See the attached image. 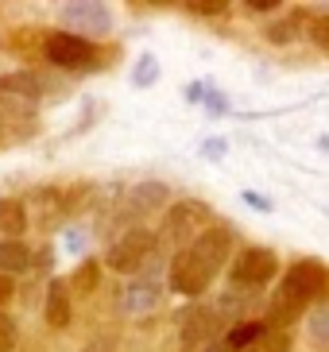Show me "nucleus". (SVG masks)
Wrapping results in <instances>:
<instances>
[{"mask_svg": "<svg viewBox=\"0 0 329 352\" xmlns=\"http://www.w3.org/2000/svg\"><path fill=\"white\" fill-rule=\"evenodd\" d=\"M229 256H233V232L225 225H206L186 248L175 252V259H171V287L178 294L194 298L217 279V271L225 267Z\"/></svg>", "mask_w": 329, "mask_h": 352, "instance_id": "1", "label": "nucleus"}, {"mask_svg": "<svg viewBox=\"0 0 329 352\" xmlns=\"http://www.w3.org/2000/svg\"><path fill=\"white\" fill-rule=\"evenodd\" d=\"M326 287H329V271L321 267V263H314V259L295 263V267L283 275V287H279L268 302V329L290 325V321L306 310V302L318 298Z\"/></svg>", "mask_w": 329, "mask_h": 352, "instance_id": "2", "label": "nucleus"}, {"mask_svg": "<svg viewBox=\"0 0 329 352\" xmlns=\"http://www.w3.org/2000/svg\"><path fill=\"white\" fill-rule=\"evenodd\" d=\"M275 275H279V259H275L271 248H244L237 259H233V267H229V279H233V287H240V290L268 287Z\"/></svg>", "mask_w": 329, "mask_h": 352, "instance_id": "3", "label": "nucleus"}, {"mask_svg": "<svg viewBox=\"0 0 329 352\" xmlns=\"http://www.w3.org/2000/svg\"><path fill=\"white\" fill-rule=\"evenodd\" d=\"M151 256H155V236L147 228H132V232H124L113 248L105 252V263L113 271H120V275H132V271H140Z\"/></svg>", "mask_w": 329, "mask_h": 352, "instance_id": "4", "label": "nucleus"}, {"mask_svg": "<svg viewBox=\"0 0 329 352\" xmlns=\"http://www.w3.org/2000/svg\"><path fill=\"white\" fill-rule=\"evenodd\" d=\"M43 54L62 70H82L97 58V47H93V39H85L78 32H51L43 43Z\"/></svg>", "mask_w": 329, "mask_h": 352, "instance_id": "5", "label": "nucleus"}, {"mask_svg": "<svg viewBox=\"0 0 329 352\" xmlns=\"http://www.w3.org/2000/svg\"><path fill=\"white\" fill-rule=\"evenodd\" d=\"M221 337V318L217 310H194L182 321V352H206Z\"/></svg>", "mask_w": 329, "mask_h": 352, "instance_id": "6", "label": "nucleus"}, {"mask_svg": "<svg viewBox=\"0 0 329 352\" xmlns=\"http://www.w3.org/2000/svg\"><path fill=\"white\" fill-rule=\"evenodd\" d=\"M206 221H209V209L202 201H178L171 209V217H167V240L182 244L186 236H194V228H206Z\"/></svg>", "mask_w": 329, "mask_h": 352, "instance_id": "7", "label": "nucleus"}, {"mask_svg": "<svg viewBox=\"0 0 329 352\" xmlns=\"http://www.w3.org/2000/svg\"><path fill=\"white\" fill-rule=\"evenodd\" d=\"M62 20L66 23H74L78 28V35H101V32H109V23H113V16H109V8L105 4H66L62 8Z\"/></svg>", "mask_w": 329, "mask_h": 352, "instance_id": "8", "label": "nucleus"}, {"mask_svg": "<svg viewBox=\"0 0 329 352\" xmlns=\"http://www.w3.org/2000/svg\"><path fill=\"white\" fill-rule=\"evenodd\" d=\"M43 94V82L35 78V74H4L0 78V104H35Z\"/></svg>", "mask_w": 329, "mask_h": 352, "instance_id": "9", "label": "nucleus"}, {"mask_svg": "<svg viewBox=\"0 0 329 352\" xmlns=\"http://www.w3.org/2000/svg\"><path fill=\"white\" fill-rule=\"evenodd\" d=\"M43 314H47V325H54V329H66V325H70V318H74V310H70V283L51 279Z\"/></svg>", "mask_w": 329, "mask_h": 352, "instance_id": "10", "label": "nucleus"}, {"mask_svg": "<svg viewBox=\"0 0 329 352\" xmlns=\"http://www.w3.org/2000/svg\"><path fill=\"white\" fill-rule=\"evenodd\" d=\"M171 201V190L163 186V182H144V186L132 190V209L136 213H151V209L167 206Z\"/></svg>", "mask_w": 329, "mask_h": 352, "instance_id": "11", "label": "nucleus"}, {"mask_svg": "<svg viewBox=\"0 0 329 352\" xmlns=\"http://www.w3.org/2000/svg\"><path fill=\"white\" fill-rule=\"evenodd\" d=\"M23 228H28V209H23V201L0 197V232L4 236H20Z\"/></svg>", "mask_w": 329, "mask_h": 352, "instance_id": "12", "label": "nucleus"}, {"mask_svg": "<svg viewBox=\"0 0 329 352\" xmlns=\"http://www.w3.org/2000/svg\"><path fill=\"white\" fill-rule=\"evenodd\" d=\"M31 263V252L23 248L20 240H0V275H12V271H23Z\"/></svg>", "mask_w": 329, "mask_h": 352, "instance_id": "13", "label": "nucleus"}, {"mask_svg": "<svg viewBox=\"0 0 329 352\" xmlns=\"http://www.w3.org/2000/svg\"><path fill=\"white\" fill-rule=\"evenodd\" d=\"M268 329V325H259V321H244V325H237V329L229 333L225 337V349H252V344H256V337L259 333Z\"/></svg>", "mask_w": 329, "mask_h": 352, "instance_id": "14", "label": "nucleus"}, {"mask_svg": "<svg viewBox=\"0 0 329 352\" xmlns=\"http://www.w3.org/2000/svg\"><path fill=\"white\" fill-rule=\"evenodd\" d=\"M248 352H290V337H287V329H264L256 337V344Z\"/></svg>", "mask_w": 329, "mask_h": 352, "instance_id": "15", "label": "nucleus"}, {"mask_svg": "<svg viewBox=\"0 0 329 352\" xmlns=\"http://www.w3.org/2000/svg\"><path fill=\"white\" fill-rule=\"evenodd\" d=\"M310 337L318 344H329V306H318L310 318Z\"/></svg>", "mask_w": 329, "mask_h": 352, "instance_id": "16", "label": "nucleus"}, {"mask_svg": "<svg viewBox=\"0 0 329 352\" xmlns=\"http://www.w3.org/2000/svg\"><path fill=\"white\" fill-rule=\"evenodd\" d=\"M155 78H159V63H155L151 54H144V58L136 63V74H132V82H136V85H151Z\"/></svg>", "mask_w": 329, "mask_h": 352, "instance_id": "17", "label": "nucleus"}, {"mask_svg": "<svg viewBox=\"0 0 329 352\" xmlns=\"http://www.w3.org/2000/svg\"><path fill=\"white\" fill-rule=\"evenodd\" d=\"M16 337H20V329H16V318H8V314L0 310V352H12V349H16Z\"/></svg>", "mask_w": 329, "mask_h": 352, "instance_id": "18", "label": "nucleus"}, {"mask_svg": "<svg viewBox=\"0 0 329 352\" xmlns=\"http://www.w3.org/2000/svg\"><path fill=\"white\" fill-rule=\"evenodd\" d=\"M74 287H78V290H93V287H97V263H82V267L74 271Z\"/></svg>", "mask_w": 329, "mask_h": 352, "instance_id": "19", "label": "nucleus"}, {"mask_svg": "<svg viewBox=\"0 0 329 352\" xmlns=\"http://www.w3.org/2000/svg\"><path fill=\"white\" fill-rule=\"evenodd\" d=\"M310 39L318 43L321 51H329V16H318V20L310 23Z\"/></svg>", "mask_w": 329, "mask_h": 352, "instance_id": "20", "label": "nucleus"}, {"mask_svg": "<svg viewBox=\"0 0 329 352\" xmlns=\"http://www.w3.org/2000/svg\"><path fill=\"white\" fill-rule=\"evenodd\" d=\"M225 8H229L225 0H190V12H198V16H217Z\"/></svg>", "mask_w": 329, "mask_h": 352, "instance_id": "21", "label": "nucleus"}, {"mask_svg": "<svg viewBox=\"0 0 329 352\" xmlns=\"http://www.w3.org/2000/svg\"><path fill=\"white\" fill-rule=\"evenodd\" d=\"M16 294V283H12V275H0V306Z\"/></svg>", "mask_w": 329, "mask_h": 352, "instance_id": "22", "label": "nucleus"}, {"mask_svg": "<svg viewBox=\"0 0 329 352\" xmlns=\"http://www.w3.org/2000/svg\"><path fill=\"white\" fill-rule=\"evenodd\" d=\"M248 8H256V12H268V8H279V0H248Z\"/></svg>", "mask_w": 329, "mask_h": 352, "instance_id": "23", "label": "nucleus"}, {"mask_svg": "<svg viewBox=\"0 0 329 352\" xmlns=\"http://www.w3.org/2000/svg\"><path fill=\"white\" fill-rule=\"evenodd\" d=\"M206 155H213V159H217V155H225V144H209V147H206Z\"/></svg>", "mask_w": 329, "mask_h": 352, "instance_id": "24", "label": "nucleus"}]
</instances>
